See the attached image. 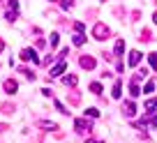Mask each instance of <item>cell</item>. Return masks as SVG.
<instances>
[{
    "label": "cell",
    "mask_w": 157,
    "mask_h": 143,
    "mask_svg": "<svg viewBox=\"0 0 157 143\" xmlns=\"http://www.w3.org/2000/svg\"><path fill=\"white\" fill-rule=\"evenodd\" d=\"M21 60H23V62H35V65L42 62L35 49H23V51H21Z\"/></svg>",
    "instance_id": "obj_1"
},
{
    "label": "cell",
    "mask_w": 157,
    "mask_h": 143,
    "mask_svg": "<svg viewBox=\"0 0 157 143\" xmlns=\"http://www.w3.org/2000/svg\"><path fill=\"white\" fill-rule=\"evenodd\" d=\"M109 35H111V30H109L104 23H97V25L93 28V37H95V40H99V42H102V40H106Z\"/></svg>",
    "instance_id": "obj_2"
},
{
    "label": "cell",
    "mask_w": 157,
    "mask_h": 143,
    "mask_svg": "<svg viewBox=\"0 0 157 143\" xmlns=\"http://www.w3.org/2000/svg\"><path fill=\"white\" fill-rule=\"evenodd\" d=\"M74 127H76L78 132H90V129H93V122H90V120L78 118V120H74Z\"/></svg>",
    "instance_id": "obj_3"
},
{
    "label": "cell",
    "mask_w": 157,
    "mask_h": 143,
    "mask_svg": "<svg viewBox=\"0 0 157 143\" xmlns=\"http://www.w3.org/2000/svg\"><path fill=\"white\" fill-rule=\"evenodd\" d=\"M65 67H67V62H65V58H63V60H60V62H58V65H56V67L49 72V79H56V76H60V74L65 72Z\"/></svg>",
    "instance_id": "obj_4"
},
{
    "label": "cell",
    "mask_w": 157,
    "mask_h": 143,
    "mask_svg": "<svg viewBox=\"0 0 157 143\" xmlns=\"http://www.w3.org/2000/svg\"><path fill=\"white\" fill-rule=\"evenodd\" d=\"M2 88H5V92H7V95H14L16 90H19V83H16L14 79H7V81H5V85H2Z\"/></svg>",
    "instance_id": "obj_5"
},
{
    "label": "cell",
    "mask_w": 157,
    "mask_h": 143,
    "mask_svg": "<svg viewBox=\"0 0 157 143\" xmlns=\"http://www.w3.org/2000/svg\"><path fill=\"white\" fill-rule=\"evenodd\" d=\"M81 67L83 69H95V58H90V55H81Z\"/></svg>",
    "instance_id": "obj_6"
},
{
    "label": "cell",
    "mask_w": 157,
    "mask_h": 143,
    "mask_svg": "<svg viewBox=\"0 0 157 143\" xmlns=\"http://www.w3.org/2000/svg\"><path fill=\"white\" fill-rule=\"evenodd\" d=\"M123 111L127 118H132V115H136V106H134V102H125L123 104Z\"/></svg>",
    "instance_id": "obj_7"
},
{
    "label": "cell",
    "mask_w": 157,
    "mask_h": 143,
    "mask_svg": "<svg viewBox=\"0 0 157 143\" xmlns=\"http://www.w3.org/2000/svg\"><path fill=\"white\" fill-rule=\"evenodd\" d=\"M129 67H134V65H139L141 62V53H139V51H129Z\"/></svg>",
    "instance_id": "obj_8"
},
{
    "label": "cell",
    "mask_w": 157,
    "mask_h": 143,
    "mask_svg": "<svg viewBox=\"0 0 157 143\" xmlns=\"http://www.w3.org/2000/svg\"><path fill=\"white\" fill-rule=\"evenodd\" d=\"M113 99H120V95H123V83L120 81H116V85H113Z\"/></svg>",
    "instance_id": "obj_9"
},
{
    "label": "cell",
    "mask_w": 157,
    "mask_h": 143,
    "mask_svg": "<svg viewBox=\"0 0 157 143\" xmlns=\"http://www.w3.org/2000/svg\"><path fill=\"white\" fill-rule=\"evenodd\" d=\"M143 109H146V113H155V109H157V99H148Z\"/></svg>",
    "instance_id": "obj_10"
},
{
    "label": "cell",
    "mask_w": 157,
    "mask_h": 143,
    "mask_svg": "<svg viewBox=\"0 0 157 143\" xmlns=\"http://www.w3.org/2000/svg\"><path fill=\"white\" fill-rule=\"evenodd\" d=\"M123 51H125V40H118L116 42V55H118V58L123 55Z\"/></svg>",
    "instance_id": "obj_11"
},
{
    "label": "cell",
    "mask_w": 157,
    "mask_h": 143,
    "mask_svg": "<svg viewBox=\"0 0 157 143\" xmlns=\"http://www.w3.org/2000/svg\"><path fill=\"white\" fill-rule=\"evenodd\" d=\"M74 44H76V46L86 44V35L83 32H76V35H74Z\"/></svg>",
    "instance_id": "obj_12"
},
{
    "label": "cell",
    "mask_w": 157,
    "mask_h": 143,
    "mask_svg": "<svg viewBox=\"0 0 157 143\" xmlns=\"http://www.w3.org/2000/svg\"><path fill=\"white\" fill-rule=\"evenodd\" d=\"M129 95H132V97H139V95H141V88H139L136 83H132L129 85Z\"/></svg>",
    "instance_id": "obj_13"
},
{
    "label": "cell",
    "mask_w": 157,
    "mask_h": 143,
    "mask_svg": "<svg viewBox=\"0 0 157 143\" xmlns=\"http://www.w3.org/2000/svg\"><path fill=\"white\" fill-rule=\"evenodd\" d=\"M63 83H65V85H76V76H74V74L65 76V79H63Z\"/></svg>",
    "instance_id": "obj_14"
},
{
    "label": "cell",
    "mask_w": 157,
    "mask_h": 143,
    "mask_svg": "<svg viewBox=\"0 0 157 143\" xmlns=\"http://www.w3.org/2000/svg\"><path fill=\"white\" fill-rule=\"evenodd\" d=\"M148 62H150L152 69H157V53H150V55H148Z\"/></svg>",
    "instance_id": "obj_15"
},
{
    "label": "cell",
    "mask_w": 157,
    "mask_h": 143,
    "mask_svg": "<svg viewBox=\"0 0 157 143\" xmlns=\"http://www.w3.org/2000/svg\"><path fill=\"white\" fill-rule=\"evenodd\" d=\"M58 42H60V35L53 32V35H51V46H58Z\"/></svg>",
    "instance_id": "obj_16"
},
{
    "label": "cell",
    "mask_w": 157,
    "mask_h": 143,
    "mask_svg": "<svg viewBox=\"0 0 157 143\" xmlns=\"http://www.w3.org/2000/svg\"><path fill=\"white\" fill-rule=\"evenodd\" d=\"M152 90H155V81H148L146 88H143V92H152Z\"/></svg>",
    "instance_id": "obj_17"
},
{
    "label": "cell",
    "mask_w": 157,
    "mask_h": 143,
    "mask_svg": "<svg viewBox=\"0 0 157 143\" xmlns=\"http://www.w3.org/2000/svg\"><path fill=\"white\" fill-rule=\"evenodd\" d=\"M88 115H90V118H97L99 111H97V109H88V111H86V118H88Z\"/></svg>",
    "instance_id": "obj_18"
},
{
    "label": "cell",
    "mask_w": 157,
    "mask_h": 143,
    "mask_svg": "<svg viewBox=\"0 0 157 143\" xmlns=\"http://www.w3.org/2000/svg\"><path fill=\"white\" fill-rule=\"evenodd\" d=\"M90 90H93L95 95H99V92H102V85H99V83H90Z\"/></svg>",
    "instance_id": "obj_19"
},
{
    "label": "cell",
    "mask_w": 157,
    "mask_h": 143,
    "mask_svg": "<svg viewBox=\"0 0 157 143\" xmlns=\"http://www.w3.org/2000/svg\"><path fill=\"white\" fill-rule=\"evenodd\" d=\"M74 30H76V32H83V30H86V25L81 23V21H76V23H74Z\"/></svg>",
    "instance_id": "obj_20"
},
{
    "label": "cell",
    "mask_w": 157,
    "mask_h": 143,
    "mask_svg": "<svg viewBox=\"0 0 157 143\" xmlns=\"http://www.w3.org/2000/svg\"><path fill=\"white\" fill-rule=\"evenodd\" d=\"M56 109H58L60 113H67V109H65V104H60V102H56Z\"/></svg>",
    "instance_id": "obj_21"
},
{
    "label": "cell",
    "mask_w": 157,
    "mask_h": 143,
    "mask_svg": "<svg viewBox=\"0 0 157 143\" xmlns=\"http://www.w3.org/2000/svg\"><path fill=\"white\" fill-rule=\"evenodd\" d=\"M42 95H44V97H53V90H49V88H44V90H42Z\"/></svg>",
    "instance_id": "obj_22"
},
{
    "label": "cell",
    "mask_w": 157,
    "mask_h": 143,
    "mask_svg": "<svg viewBox=\"0 0 157 143\" xmlns=\"http://www.w3.org/2000/svg\"><path fill=\"white\" fill-rule=\"evenodd\" d=\"M7 21H16V12H7Z\"/></svg>",
    "instance_id": "obj_23"
},
{
    "label": "cell",
    "mask_w": 157,
    "mask_h": 143,
    "mask_svg": "<svg viewBox=\"0 0 157 143\" xmlns=\"http://www.w3.org/2000/svg\"><path fill=\"white\" fill-rule=\"evenodd\" d=\"M2 49H5V42H2V40H0V51H2Z\"/></svg>",
    "instance_id": "obj_24"
},
{
    "label": "cell",
    "mask_w": 157,
    "mask_h": 143,
    "mask_svg": "<svg viewBox=\"0 0 157 143\" xmlns=\"http://www.w3.org/2000/svg\"><path fill=\"white\" fill-rule=\"evenodd\" d=\"M152 19H155V23H157V12H155V16H152Z\"/></svg>",
    "instance_id": "obj_25"
}]
</instances>
